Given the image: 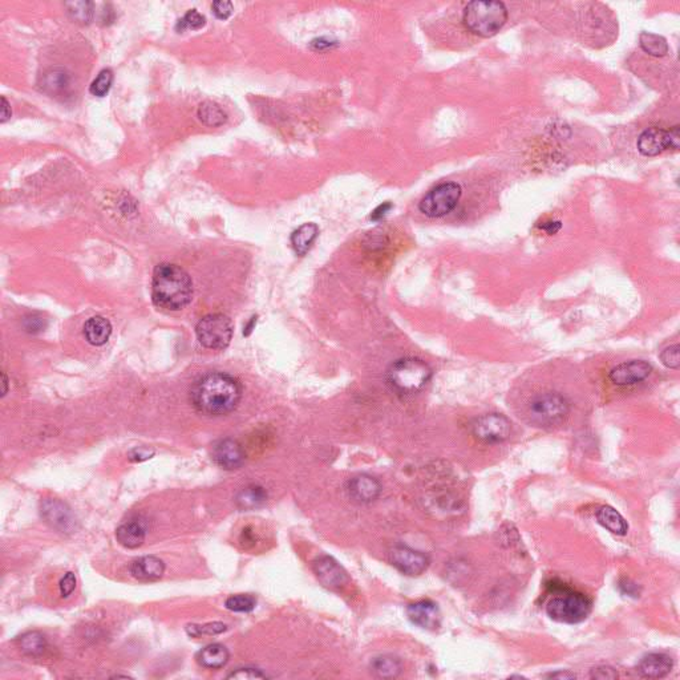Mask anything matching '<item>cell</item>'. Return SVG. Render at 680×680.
<instances>
[{"label":"cell","instance_id":"42","mask_svg":"<svg viewBox=\"0 0 680 680\" xmlns=\"http://www.w3.org/2000/svg\"><path fill=\"white\" fill-rule=\"evenodd\" d=\"M561 229H562L561 221H548V222H543V225H541V230L545 231L549 235H553Z\"/></svg>","mask_w":680,"mask_h":680},{"label":"cell","instance_id":"28","mask_svg":"<svg viewBox=\"0 0 680 680\" xmlns=\"http://www.w3.org/2000/svg\"><path fill=\"white\" fill-rule=\"evenodd\" d=\"M267 493L262 486L250 485L243 488L242 490L235 497V502L241 509H254L265 504Z\"/></svg>","mask_w":680,"mask_h":680},{"label":"cell","instance_id":"4","mask_svg":"<svg viewBox=\"0 0 680 680\" xmlns=\"http://www.w3.org/2000/svg\"><path fill=\"white\" fill-rule=\"evenodd\" d=\"M387 378L396 392L414 395L427 385L432 378V369L421 359H399L391 364Z\"/></svg>","mask_w":680,"mask_h":680},{"label":"cell","instance_id":"6","mask_svg":"<svg viewBox=\"0 0 680 680\" xmlns=\"http://www.w3.org/2000/svg\"><path fill=\"white\" fill-rule=\"evenodd\" d=\"M531 423L538 427H554L561 424L570 412V403L564 395L558 392L538 393L529 403Z\"/></svg>","mask_w":680,"mask_h":680},{"label":"cell","instance_id":"10","mask_svg":"<svg viewBox=\"0 0 680 680\" xmlns=\"http://www.w3.org/2000/svg\"><path fill=\"white\" fill-rule=\"evenodd\" d=\"M474 438L488 444L505 441L512 433V423L501 414H486L477 417L472 423Z\"/></svg>","mask_w":680,"mask_h":680},{"label":"cell","instance_id":"19","mask_svg":"<svg viewBox=\"0 0 680 680\" xmlns=\"http://www.w3.org/2000/svg\"><path fill=\"white\" fill-rule=\"evenodd\" d=\"M130 574L139 581L149 582V581H157L163 576L165 573V564L163 561L154 557V555H145L135 560L130 564Z\"/></svg>","mask_w":680,"mask_h":680},{"label":"cell","instance_id":"39","mask_svg":"<svg viewBox=\"0 0 680 680\" xmlns=\"http://www.w3.org/2000/svg\"><path fill=\"white\" fill-rule=\"evenodd\" d=\"M58 588H60V594L63 598H68L70 594L75 591L76 588V576L73 573H67L66 576H63V579L60 581V585H58Z\"/></svg>","mask_w":680,"mask_h":680},{"label":"cell","instance_id":"29","mask_svg":"<svg viewBox=\"0 0 680 680\" xmlns=\"http://www.w3.org/2000/svg\"><path fill=\"white\" fill-rule=\"evenodd\" d=\"M639 44L645 54L655 58H663L669 54V47L667 40L663 36L657 35V34L642 32L639 36Z\"/></svg>","mask_w":680,"mask_h":680},{"label":"cell","instance_id":"46","mask_svg":"<svg viewBox=\"0 0 680 680\" xmlns=\"http://www.w3.org/2000/svg\"><path fill=\"white\" fill-rule=\"evenodd\" d=\"M619 586H621V588H622L623 593H626V594H629V595H633V597H636V591H638V588H636V585H635V583L630 582L629 579H627V581H624V582H621V585H619Z\"/></svg>","mask_w":680,"mask_h":680},{"label":"cell","instance_id":"23","mask_svg":"<svg viewBox=\"0 0 680 680\" xmlns=\"http://www.w3.org/2000/svg\"><path fill=\"white\" fill-rule=\"evenodd\" d=\"M371 671L379 679H395L402 674L403 664L399 657L381 655L372 660Z\"/></svg>","mask_w":680,"mask_h":680},{"label":"cell","instance_id":"44","mask_svg":"<svg viewBox=\"0 0 680 680\" xmlns=\"http://www.w3.org/2000/svg\"><path fill=\"white\" fill-rule=\"evenodd\" d=\"M545 678H548V679H576V675L574 672H570V671H555V672H550V674L545 675Z\"/></svg>","mask_w":680,"mask_h":680},{"label":"cell","instance_id":"34","mask_svg":"<svg viewBox=\"0 0 680 680\" xmlns=\"http://www.w3.org/2000/svg\"><path fill=\"white\" fill-rule=\"evenodd\" d=\"M112 80H113L112 70H101L91 85V93L97 96V97H103L109 91V88L112 85Z\"/></svg>","mask_w":680,"mask_h":680},{"label":"cell","instance_id":"37","mask_svg":"<svg viewBox=\"0 0 680 680\" xmlns=\"http://www.w3.org/2000/svg\"><path fill=\"white\" fill-rule=\"evenodd\" d=\"M228 678H229V679L238 680L267 679V675H266L265 672H262L261 669L245 667V669H238L233 671L231 674L228 675Z\"/></svg>","mask_w":680,"mask_h":680},{"label":"cell","instance_id":"8","mask_svg":"<svg viewBox=\"0 0 680 680\" xmlns=\"http://www.w3.org/2000/svg\"><path fill=\"white\" fill-rule=\"evenodd\" d=\"M233 323L226 315L210 314L197 324V338L199 343L210 350H223L230 345Z\"/></svg>","mask_w":680,"mask_h":680},{"label":"cell","instance_id":"25","mask_svg":"<svg viewBox=\"0 0 680 680\" xmlns=\"http://www.w3.org/2000/svg\"><path fill=\"white\" fill-rule=\"evenodd\" d=\"M319 234V229L315 223H304L291 235V245L298 255H304L310 250L312 243L315 242Z\"/></svg>","mask_w":680,"mask_h":680},{"label":"cell","instance_id":"36","mask_svg":"<svg viewBox=\"0 0 680 680\" xmlns=\"http://www.w3.org/2000/svg\"><path fill=\"white\" fill-rule=\"evenodd\" d=\"M205 23H206V19H205L204 15H201L197 10H190L178 22V28H181V30H185V28L198 30V28L204 27Z\"/></svg>","mask_w":680,"mask_h":680},{"label":"cell","instance_id":"15","mask_svg":"<svg viewBox=\"0 0 680 680\" xmlns=\"http://www.w3.org/2000/svg\"><path fill=\"white\" fill-rule=\"evenodd\" d=\"M213 459L221 468L233 471L242 466L245 462V452L235 440L225 438L213 447Z\"/></svg>","mask_w":680,"mask_h":680},{"label":"cell","instance_id":"5","mask_svg":"<svg viewBox=\"0 0 680 680\" xmlns=\"http://www.w3.org/2000/svg\"><path fill=\"white\" fill-rule=\"evenodd\" d=\"M593 609V603L582 593L570 588H560L546 603V614L555 622H583Z\"/></svg>","mask_w":680,"mask_h":680},{"label":"cell","instance_id":"33","mask_svg":"<svg viewBox=\"0 0 680 680\" xmlns=\"http://www.w3.org/2000/svg\"><path fill=\"white\" fill-rule=\"evenodd\" d=\"M68 11L73 19L81 23H88L92 19L93 4L89 1H76L68 3Z\"/></svg>","mask_w":680,"mask_h":680},{"label":"cell","instance_id":"26","mask_svg":"<svg viewBox=\"0 0 680 680\" xmlns=\"http://www.w3.org/2000/svg\"><path fill=\"white\" fill-rule=\"evenodd\" d=\"M20 651L27 657H37L44 654L47 648L46 636L39 631H28L18 639Z\"/></svg>","mask_w":680,"mask_h":680},{"label":"cell","instance_id":"47","mask_svg":"<svg viewBox=\"0 0 680 680\" xmlns=\"http://www.w3.org/2000/svg\"><path fill=\"white\" fill-rule=\"evenodd\" d=\"M11 117V108L6 97H1V123H6Z\"/></svg>","mask_w":680,"mask_h":680},{"label":"cell","instance_id":"40","mask_svg":"<svg viewBox=\"0 0 680 680\" xmlns=\"http://www.w3.org/2000/svg\"><path fill=\"white\" fill-rule=\"evenodd\" d=\"M213 11L218 19H228L233 13V4L230 1H214L213 3Z\"/></svg>","mask_w":680,"mask_h":680},{"label":"cell","instance_id":"21","mask_svg":"<svg viewBox=\"0 0 680 680\" xmlns=\"http://www.w3.org/2000/svg\"><path fill=\"white\" fill-rule=\"evenodd\" d=\"M229 657V651L225 645L213 643L206 645L197 654V662L205 669H221L228 663Z\"/></svg>","mask_w":680,"mask_h":680},{"label":"cell","instance_id":"35","mask_svg":"<svg viewBox=\"0 0 680 680\" xmlns=\"http://www.w3.org/2000/svg\"><path fill=\"white\" fill-rule=\"evenodd\" d=\"M660 360L667 369H679L680 347L678 345L667 347L660 352Z\"/></svg>","mask_w":680,"mask_h":680},{"label":"cell","instance_id":"7","mask_svg":"<svg viewBox=\"0 0 680 680\" xmlns=\"http://www.w3.org/2000/svg\"><path fill=\"white\" fill-rule=\"evenodd\" d=\"M462 194V186L456 183L438 185L420 201L419 209L427 217L440 218L455 210Z\"/></svg>","mask_w":680,"mask_h":680},{"label":"cell","instance_id":"14","mask_svg":"<svg viewBox=\"0 0 680 680\" xmlns=\"http://www.w3.org/2000/svg\"><path fill=\"white\" fill-rule=\"evenodd\" d=\"M409 621L426 630H436L441 623V614L438 605L432 600H419L407 607Z\"/></svg>","mask_w":680,"mask_h":680},{"label":"cell","instance_id":"11","mask_svg":"<svg viewBox=\"0 0 680 680\" xmlns=\"http://www.w3.org/2000/svg\"><path fill=\"white\" fill-rule=\"evenodd\" d=\"M388 560L400 573L411 576H421L431 564L427 554L403 545L393 546L388 553Z\"/></svg>","mask_w":680,"mask_h":680},{"label":"cell","instance_id":"17","mask_svg":"<svg viewBox=\"0 0 680 680\" xmlns=\"http://www.w3.org/2000/svg\"><path fill=\"white\" fill-rule=\"evenodd\" d=\"M42 514L47 522L61 531H72L75 528V519L70 513V507L60 502L58 500H47L42 505Z\"/></svg>","mask_w":680,"mask_h":680},{"label":"cell","instance_id":"48","mask_svg":"<svg viewBox=\"0 0 680 680\" xmlns=\"http://www.w3.org/2000/svg\"><path fill=\"white\" fill-rule=\"evenodd\" d=\"M3 383H4V390H3V396H4V395L7 393V391H8V387H7V385H8V381H7V376H6L4 373H3Z\"/></svg>","mask_w":680,"mask_h":680},{"label":"cell","instance_id":"2","mask_svg":"<svg viewBox=\"0 0 680 680\" xmlns=\"http://www.w3.org/2000/svg\"><path fill=\"white\" fill-rule=\"evenodd\" d=\"M152 297L156 306L165 310L178 311L192 300V279L183 267L161 264L156 267L153 274Z\"/></svg>","mask_w":680,"mask_h":680},{"label":"cell","instance_id":"38","mask_svg":"<svg viewBox=\"0 0 680 680\" xmlns=\"http://www.w3.org/2000/svg\"><path fill=\"white\" fill-rule=\"evenodd\" d=\"M590 678L595 680H614L618 678V672L610 666H598L591 669Z\"/></svg>","mask_w":680,"mask_h":680},{"label":"cell","instance_id":"31","mask_svg":"<svg viewBox=\"0 0 680 680\" xmlns=\"http://www.w3.org/2000/svg\"><path fill=\"white\" fill-rule=\"evenodd\" d=\"M255 605H256V600L250 594L231 595L225 602L226 609L234 612H250L254 610Z\"/></svg>","mask_w":680,"mask_h":680},{"label":"cell","instance_id":"1","mask_svg":"<svg viewBox=\"0 0 680 680\" xmlns=\"http://www.w3.org/2000/svg\"><path fill=\"white\" fill-rule=\"evenodd\" d=\"M242 388L237 379L223 372H211L194 383L190 399L198 412L208 416L230 414L241 400Z\"/></svg>","mask_w":680,"mask_h":680},{"label":"cell","instance_id":"30","mask_svg":"<svg viewBox=\"0 0 680 680\" xmlns=\"http://www.w3.org/2000/svg\"><path fill=\"white\" fill-rule=\"evenodd\" d=\"M70 87V76L63 70H51L44 75L43 89L51 94L66 92Z\"/></svg>","mask_w":680,"mask_h":680},{"label":"cell","instance_id":"20","mask_svg":"<svg viewBox=\"0 0 680 680\" xmlns=\"http://www.w3.org/2000/svg\"><path fill=\"white\" fill-rule=\"evenodd\" d=\"M147 536V528L139 519H132L121 524L116 531V538L120 545L127 549H137Z\"/></svg>","mask_w":680,"mask_h":680},{"label":"cell","instance_id":"22","mask_svg":"<svg viewBox=\"0 0 680 680\" xmlns=\"http://www.w3.org/2000/svg\"><path fill=\"white\" fill-rule=\"evenodd\" d=\"M112 334V326L103 316H93L84 326V335L93 346H103Z\"/></svg>","mask_w":680,"mask_h":680},{"label":"cell","instance_id":"24","mask_svg":"<svg viewBox=\"0 0 680 680\" xmlns=\"http://www.w3.org/2000/svg\"><path fill=\"white\" fill-rule=\"evenodd\" d=\"M597 519L605 529L611 531L612 534L624 536L629 531V525L626 519H623L622 514L617 512L614 507H607V505L600 507L597 510Z\"/></svg>","mask_w":680,"mask_h":680},{"label":"cell","instance_id":"27","mask_svg":"<svg viewBox=\"0 0 680 680\" xmlns=\"http://www.w3.org/2000/svg\"><path fill=\"white\" fill-rule=\"evenodd\" d=\"M198 118L208 127H221L228 121V115L217 103L205 101L198 108Z\"/></svg>","mask_w":680,"mask_h":680},{"label":"cell","instance_id":"43","mask_svg":"<svg viewBox=\"0 0 680 680\" xmlns=\"http://www.w3.org/2000/svg\"><path fill=\"white\" fill-rule=\"evenodd\" d=\"M391 209H392V205H391L390 202H384V204H381V206H378V208L375 209V210L372 211V214H371V219H373V221H379V219L383 218V217H384V216H385V214H387V213H388Z\"/></svg>","mask_w":680,"mask_h":680},{"label":"cell","instance_id":"16","mask_svg":"<svg viewBox=\"0 0 680 680\" xmlns=\"http://www.w3.org/2000/svg\"><path fill=\"white\" fill-rule=\"evenodd\" d=\"M674 667V660L669 654L651 653L638 663V674L645 679H662L667 676Z\"/></svg>","mask_w":680,"mask_h":680},{"label":"cell","instance_id":"3","mask_svg":"<svg viewBox=\"0 0 680 680\" xmlns=\"http://www.w3.org/2000/svg\"><path fill=\"white\" fill-rule=\"evenodd\" d=\"M465 27L474 35L492 37L500 32L507 20V10L502 1H471L462 15Z\"/></svg>","mask_w":680,"mask_h":680},{"label":"cell","instance_id":"32","mask_svg":"<svg viewBox=\"0 0 680 680\" xmlns=\"http://www.w3.org/2000/svg\"><path fill=\"white\" fill-rule=\"evenodd\" d=\"M228 630V626L221 622L206 623V624H189L186 626V633L194 638L218 635Z\"/></svg>","mask_w":680,"mask_h":680},{"label":"cell","instance_id":"41","mask_svg":"<svg viewBox=\"0 0 680 680\" xmlns=\"http://www.w3.org/2000/svg\"><path fill=\"white\" fill-rule=\"evenodd\" d=\"M153 455V450H148L147 448H136L129 453V459L133 462H142L148 460Z\"/></svg>","mask_w":680,"mask_h":680},{"label":"cell","instance_id":"12","mask_svg":"<svg viewBox=\"0 0 680 680\" xmlns=\"http://www.w3.org/2000/svg\"><path fill=\"white\" fill-rule=\"evenodd\" d=\"M651 372V364L645 360H630L611 369L609 379L618 387H629L645 381Z\"/></svg>","mask_w":680,"mask_h":680},{"label":"cell","instance_id":"45","mask_svg":"<svg viewBox=\"0 0 680 680\" xmlns=\"http://www.w3.org/2000/svg\"><path fill=\"white\" fill-rule=\"evenodd\" d=\"M334 44L335 43L327 40V39H316V40L312 42L311 47L315 51H324V49L331 48Z\"/></svg>","mask_w":680,"mask_h":680},{"label":"cell","instance_id":"9","mask_svg":"<svg viewBox=\"0 0 680 680\" xmlns=\"http://www.w3.org/2000/svg\"><path fill=\"white\" fill-rule=\"evenodd\" d=\"M680 145L679 127L669 130L648 128L638 139V150L645 157H655L667 149H678Z\"/></svg>","mask_w":680,"mask_h":680},{"label":"cell","instance_id":"18","mask_svg":"<svg viewBox=\"0 0 680 680\" xmlns=\"http://www.w3.org/2000/svg\"><path fill=\"white\" fill-rule=\"evenodd\" d=\"M348 495L359 504H369L381 496L379 481L369 474H360L348 483Z\"/></svg>","mask_w":680,"mask_h":680},{"label":"cell","instance_id":"13","mask_svg":"<svg viewBox=\"0 0 680 680\" xmlns=\"http://www.w3.org/2000/svg\"><path fill=\"white\" fill-rule=\"evenodd\" d=\"M312 569L324 588L342 590L348 583V576L345 569L328 555L318 557L312 564Z\"/></svg>","mask_w":680,"mask_h":680}]
</instances>
